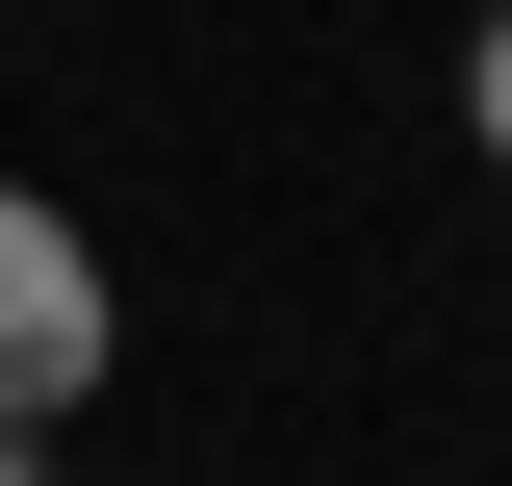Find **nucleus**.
I'll use <instances>...</instances> for the list:
<instances>
[{
    "instance_id": "7ed1b4c3",
    "label": "nucleus",
    "mask_w": 512,
    "mask_h": 486,
    "mask_svg": "<svg viewBox=\"0 0 512 486\" xmlns=\"http://www.w3.org/2000/svg\"><path fill=\"white\" fill-rule=\"evenodd\" d=\"M0 486H52V435H0Z\"/></svg>"
},
{
    "instance_id": "f257e3e1",
    "label": "nucleus",
    "mask_w": 512,
    "mask_h": 486,
    "mask_svg": "<svg viewBox=\"0 0 512 486\" xmlns=\"http://www.w3.org/2000/svg\"><path fill=\"white\" fill-rule=\"evenodd\" d=\"M103 359H128L103 231H77L52 180H0V435H77V410H103Z\"/></svg>"
},
{
    "instance_id": "f03ea898",
    "label": "nucleus",
    "mask_w": 512,
    "mask_h": 486,
    "mask_svg": "<svg viewBox=\"0 0 512 486\" xmlns=\"http://www.w3.org/2000/svg\"><path fill=\"white\" fill-rule=\"evenodd\" d=\"M461 154H487V180H512V0H487V26H461Z\"/></svg>"
}]
</instances>
